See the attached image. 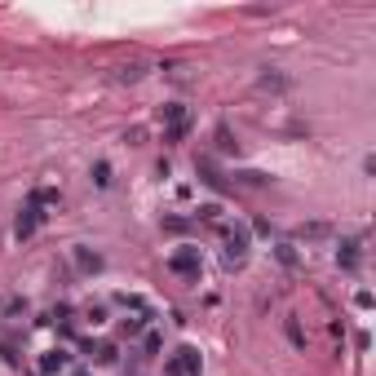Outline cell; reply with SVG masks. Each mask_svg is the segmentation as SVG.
<instances>
[{
	"label": "cell",
	"mask_w": 376,
	"mask_h": 376,
	"mask_svg": "<svg viewBox=\"0 0 376 376\" xmlns=\"http://www.w3.org/2000/svg\"><path fill=\"white\" fill-rule=\"evenodd\" d=\"M217 239H222V266H226V270L248 266V257H253V235H248V226H243V222H222V226H217Z\"/></svg>",
	"instance_id": "6da1fadb"
},
{
	"label": "cell",
	"mask_w": 376,
	"mask_h": 376,
	"mask_svg": "<svg viewBox=\"0 0 376 376\" xmlns=\"http://www.w3.org/2000/svg\"><path fill=\"white\" fill-rule=\"evenodd\" d=\"M169 270L177 279H200L204 274V248H195V243H177L169 253Z\"/></svg>",
	"instance_id": "7a4b0ae2"
},
{
	"label": "cell",
	"mask_w": 376,
	"mask_h": 376,
	"mask_svg": "<svg viewBox=\"0 0 376 376\" xmlns=\"http://www.w3.org/2000/svg\"><path fill=\"white\" fill-rule=\"evenodd\" d=\"M159 124H164V142H182L190 133V107L186 102H164L159 107Z\"/></svg>",
	"instance_id": "3957f363"
},
{
	"label": "cell",
	"mask_w": 376,
	"mask_h": 376,
	"mask_svg": "<svg viewBox=\"0 0 376 376\" xmlns=\"http://www.w3.org/2000/svg\"><path fill=\"white\" fill-rule=\"evenodd\" d=\"M204 372V354L195 346H177L164 363V376H200Z\"/></svg>",
	"instance_id": "277c9868"
},
{
	"label": "cell",
	"mask_w": 376,
	"mask_h": 376,
	"mask_svg": "<svg viewBox=\"0 0 376 376\" xmlns=\"http://www.w3.org/2000/svg\"><path fill=\"white\" fill-rule=\"evenodd\" d=\"M44 217H49V212H44V208H36V204L27 200V204L18 208V217H13V239H18V243H27V239H31V235H36L40 226H44Z\"/></svg>",
	"instance_id": "5b68a950"
},
{
	"label": "cell",
	"mask_w": 376,
	"mask_h": 376,
	"mask_svg": "<svg viewBox=\"0 0 376 376\" xmlns=\"http://www.w3.org/2000/svg\"><path fill=\"white\" fill-rule=\"evenodd\" d=\"M358 261H363V235H346V239L336 243V266L346 270V274H354Z\"/></svg>",
	"instance_id": "8992f818"
},
{
	"label": "cell",
	"mask_w": 376,
	"mask_h": 376,
	"mask_svg": "<svg viewBox=\"0 0 376 376\" xmlns=\"http://www.w3.org/2000/svg\"><path fill=\"white\" fill-rule=\"evenodd\" d=\"M71 261H75L80 274H102V270H107V257L93 253L89 243H75V248H71Z\"/></svg>",
	"instance_id": "52a82bcc"
},
{
	"label": "cell",
	"mask_w": 376,
	"mask_h": 376,
	"mask_svg": "<svg viewBox=\"0 0 376 376\" xmlns=\"http://www.w3.org/2000/svg\"><path fill=\"white\" fill-rule=\"evenodd\" d=\"M67 368H71V354H67V350H44V354L36 358V372H40V376H62Z\"/></svg>",
	"instance_id": "ba28073f"
},
{
	"label": "cell",
	"mask_w": 376,
	"mask_h": 376,
	"mask_svg": "<svg viewBox=\"0 0 376 376\" xmlns=\"http://www.w3.org/2000/svg\"><path fill=\"white\" fill-rule=\"evenodd\" d=\"M190 222L195 226H222L226 222V204L222 200H208V204H200V208L190 212Z\"/></svg>",
	"instance_id": "9c48e42d"
},
{
	"label": "cell",
	"mask_w": 376,
	"mask_h": 376,
	"mask_svg": "<svg viewBox=\"0 0 376 376\" xmlns=\"http://www.w3.org/2000/svg\"><path fill=\"white\" fill-rule=\"evenodd\" d=\"M111 305H120V310H128V315H146V319H155V310H151V301H146V297H138V292H116V297H111Z\"/></svg>",
	"instance_id": "30bf717a"
},
{
	"label": "cell",
	"mask_w": 376,
	"mask_h": 376,
	"mask_svg": "<svg viewBox=\"0 0 376 376\" xmlns=\"http://www.w3.org/2000/svg\"><path fill=\"white\" fill-rule=\"evenodd\" d=\"M274 261H279L284 270H297V266H301V253H297V243H292V239H279V243H274Z\"/></svg>",
	"instance_id": "8fae6325"
},
{
	"label": "cell",
	"mask_w": 376,
	"mask_h": 376,
	"mask_svg": "<svg viewBox=\"0 0 376 376\" xmlns=\"http://www.w3.org/2000/svg\"><path fill=\"white\" fill-rule=\"evenodd\" d=\"M27 200L36 204V208H62V190H58V186H36Z\"/></svg>",
	"instance_id": "7c38bea8"
},
{
	"label": "cell",
	"mask_w": 376,
	"mask_h": 376,
	"mask_svg": "<svg viewBox=\"0 0 376 376\" xmlns=\"http://www.w3.org/2000/svg\"><path fill=\"white\" fill-rule=\"evenodd\" d=\"M89 177H93V186H97V190H111V182H116V169H111V159H93Z\"/></svg>",
	"instance_id": "4fadbf2b"
},
{
	"label": "cell",
	"mask_w": 376,
	"mask_h": 376,
	"mask_svg": "<svg viewBox=\"0 0 376 376\" xmlns=\"http://www.w3.org/2000/svg\"><path fill=\"white\" fill-rule=\"evenodd\" d=\"M85 354H93V363H102V368L120 363V350H116V346H107V341H102V346H93V341H89V346H85Z\"/></svg>",
	"instance_id": "5bb4252c"
},
{
	"label": "cell",
	"mask_w": 376,
	"mask_h": 376,
	"mask_svg": "<svg viewBox=\"0 0 376 376\" xmlns=\"http://www.w3.org/2000/svg\"><path fill=\"white\" fill-rule=\"evenodd\" d=\"M195 173H200V177H204L208 186H226V177L217 173V164H212L208 155H200V159H195Z\"/></svg>",
	"instance_id": "9a60e30c"
},
{
	"label": "cell",
	"mask_w": 376,
	"mask_h": 376,
	"mask_svg": "<svg viewBox=\"0 0 376 376\" xmlns=\"http://www.w3.org/2000/svg\"><path fill=\"white\" fill-rule=\"evenodd\" d=\"M332 235V226L328 222H310V226H297V239H305V243H319V239H328Z\"/></svg>",
	"instance_id": "2e32d148"
},
{
	"label": "cell",
	"mask_w": 376,
	"mask_h": 376,
	"mask_svg": "<svg viewBox=\"0 0 376 376\" xmlns=\"http://www.w3.org/2000/svg\"><path fill=\"white\" fill-rule=\"evenodd\" d=\"M159 350H164V332L146 328V332H142V354H138V358H155Z\"/></svg>",
	"instance_id": "e0dca14e"
},
{
	"label": "cell",
	"mask_w": 376,
	"mask_h": 376,
	"mask_svg": "<svg viewBox=\"0 0 376 376\" xmlns=\"http://www.w3.org/2000/svg\"><path fill=\"white\" fill-rule=\"evenodd\" d=\"M284 332H288V341H292L297 350L310 346V336H305V328H301V319H297V315H288V319H284Z\"/></svg>",
	"instance_id": "ac0fdd59"
},
{
	"label": "cell",
	"mask_w": 376,
	"mask_h": 376,
	"mask_svg": "<svg viewBox=\"0 0 376 376\" xmlns=\"http://www.w3.org/2000/svg\"><path fill=\"white\" fill-rule=\"evenodd\" d=\"M212 138H217V151L222 155H239V142L231 133V124H217V133H212Z\"/></svg>",
	"instance_id": "d6986e66"
},
{
	"label": "cell",
	"mask_w": 376,
	"mask_h": 376,
	"mask_svg": "<svg viewBox=\"0 0 376 376\" xmlns=\"http://www.w3.org/2000/svg\"><path fill=\"white\" fill-rule=\"evenodd\" d=\"M142 75H146V67H142V62H124V67L116 71V80H120V85H138Z\"/></svg>",
	"instance_id": "ffe728a7"
},
{
	"label": "cell",
	"mask_w": 376,
	"mask_h": 376,
	"mask_svg": "<svg viewBox=\"0 0 376 376\" xmlns=\"http://www.w3.org/2000/svg\"><path fill=\"white\" fill-rule=\"evenodd\" d=\"M235 182H239V186H270V177L257 173V169H243V173H235Z\"/></svg>",
	"instance_id": "44dd1931"
},
{
	"label": "cell",
	"mask_w": 376,
	"mask_h": 376,
	"mask_svg": "<svg viewBox=\"0 0 376 376\" xmlns=\"http://www.w3.org/2000/svg\"><path fill=\"white\" fill-rule=\"evenodd\" d=\"M146 328H151V319H146V315H133V319H124V336H142Z\"/></svg>",
	"instance_id": "7402d4cb"
},
{
	"label": "cell",
	"mask_w": 376,
	"mask_h": 376,
	"mask_svg": "<svg viewBox=\"0 0 376 376\" xmlns=\"http://www.w3.org/2000/svg\"><path fill=\"white\" fill-rule=\"evenodd\" d=\"M190 226H195L190 217H164V231H169V235H186Z\"/></svg>",
	"instance_id": "603a6c76"
},
{
	"label": "cell",
	"mask_w": 376,
	"mask_h": 376,
	"mask_svg": "<svg viewBox=\"0 0 376 376\" xmlns=\"http://www.w3.org/2000/svg\"><path fill=\"white\" fill-rule=\"evenodd\" d=\"M85 319L93 323V328H102V323H107V305H102V301H93V305L85 310Z\"/></svg>",
	"instance_id": "cb8c5ba5"
},
{
	"label": "cell",
	"mask_w": 376,
	"mask_h": 376,
	"mask_svg": "<svg viewBox=\"0 0 376 376\" xmlns=\"http://www.w3.org/2000/svg\"><path fill=\"white\" fill-rule=\"evenodd\" d=\"M18 315H27V297H9L5 301V319H18Z\"/></svg>",
	"instance_id": "d4e9b609"
},
{
	"label": "cell",
	"mask_w": 376,
	"mask_h": 376,
	"mask_svg": "<svg viewBox=\"0 0 376 376\" xmlns=\"http://www.w3.org/2000/svg\"><path fill=\"white\" fill-rule=\"evenodd\" d=\"M248 235H261V239H270V235H274V226H270L266 217H257V222L248 226Z\"/></svg>",
	"instance_id": "484cf974"
},
{
	"label": "cell",
	"mask_w": 376,
	"mask_h": 376,
	"mask_svg": "<svg viewBox=\"0 0 376 376\" xmlns=\"http://www.w3.org/2000/svg\"><path fill=\"white\" fill-rule=\"evenodd\" d=\"M261 89H288V80L274 75V71H266V75H261Z\"/></svg>",
	"instance_id": "4316f807"
},
{
	"label": "cell",
	"mask_w": 376,
	"mask_h": 376,
	"mask_svg": "<svg viewBox=\"0 0 376 376\" xmlns=\"http://www.w3.org/2000/svg\"><path fill=\"white\" fill-rule=\"evenodd\" d=\"M354 305H358V310H372V292L358 288V292H354Z\"/></svg>",
	"instance_id": "83f0119b"
},
{
	"label": "cell",
	"mask_w": 376,
	"mask_h": 376,
	"mask_svg": "<svg viewBox=\"0 0 376 376\" xmlns=\"http://www.w3.org/2000/svg\"><path fill=\"white\" fill-rule=\"evenodd\" d=\"M0 358H5V363H13V368H18V354H13V346H0Z\"/></svg>",
	"instance_id": "f1b7e54d"
},
{
	"label": "cell",
	"mask_w": 376,
	"mask_h": 376,
	"mask_svg": "<svg viewBox=\"0 0 376 376\" xmlns=\"http://www.w3.org/2000/svg\"><path fill=\"white\" fill-rule=\"evenodd\" d=\"M75 376H93V372H89V368H80V372H75Z\"/></svg>",
	"instance_id": "f546056e"
}]
</instances>
